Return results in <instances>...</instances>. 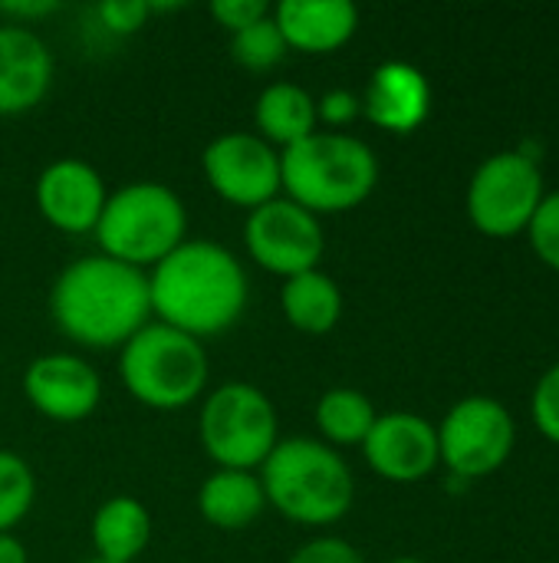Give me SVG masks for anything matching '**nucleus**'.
Segmentation results:
<instances>
[{
  "label": "nucleus",
  "instance_id": "obj_1",
  "mask_svg": "<svg viewBox=\"0 0 559 563\" xmlns=\"http://www.w3.org/2000/svg\"><path fill=\"white\" fill-rule=\"evenodd\" d=\"M148 294L152 313L161 323L204 340L244 317L250 284L234 251L217 241L185 238L148 271Z\"/></svg>",
  "mask_w": 559,
  "mask_h": 563
},
{
  "label": "nucleus",
  "instance_id": "obj_2",
  "mask_svg": "<svg viewBox=\"0 0 559 563\" xmlns=\"http://www.w3.org/2000/svg\"><path fill=\"white\" fill-rule=\"evenodd\" d=\"M49 313L69 340L122 350L152 317L148 274L105 254L76 257L53 280Z\"/></svg>",
  "mask_w": 559,
  "mask_h": 563
},
{
  "label": "nucleus",
  "instance_id": "obj_3",
  "mask_svg": "<svg viewBox=\"0 0 559 563\" xmlns=\"http://www.w3.org/2000/svg\"><path fill=\"white\" fill-rule=\"evenodd\" d=\"M257 475L264 482L267 505L306 528L336 525L349 515L356 498L349 462L339 449L310 435L280 439Z\"/></svg>",
  "mask_w": 559,
  "mask_h": 563
},
{
  "label": "nucleus",
  "instance_id": "obj_4",
  "mask_svg": "<svg viewBox=\"0 0 559 563\" xmlns=\"http://www.w3.org/2000/svg\"><path fill=\"white\" fill-rule=\"evenodd\" d=\"M280 178L287 198L316 218L339 214L376 191L379 158L359 135L316 129L297 145L280 148Z\"/></svg>",
  "mask_w": 559,
  "mask_h": 563
},
{
  "label": "nucleus",
  "instance_id": "obj_5",
  "mask_svg": "<svg viewBox=\"0 0 559 563\" xmlns=\"http://www.w3.org/2000/svg\"><path fill=\"white\" fill-rule=\"evenodd\" d=\"M92 234L99 254L145 271L188 238V211L175 188L161 181H128L109 191Z\"/></svg>",
  "mask_w": 559,
  "mask_h": 563
},
{
  "label": "nucleus",
  "instance_id": "obj_6",
  "mask_svg": "<svg viewBox=\"0 0 559 563\" xmlns=\"http://www.w3.org/2000/svg\"><path fill=\"white\" fill-rule=\"evenodd\" d=\"M208 350L201 340L148 320L122 350L119 376L132 399L148 409H185L208 389Z\"/></svg>",
  "mask_w": 559,
  "mask_h": 563
},
{
  "label": "nucleus",
  "instance_id": "obj_7",
  "mask_svg": "<svg viewBox=\"0 0 559 563\" xmlns=\"http://www.w3.org/2000/svg\"><path fill=\"white\" fill-rule=\"evenodd\" d=\"M201 449L217 468L257 472L280 442L270 396L250 383H224L204 396L198 416Z\"/></svg>",
  "mask_w": 559,
  "mask_h": 563
},
{
  "label": "nucleus",
  "instance_id": "obj_8",
  "mask_svg": "<svg viewBox=\"0 0 559 563\" xmlns=\"http://www.w3.org/2000/svg\"><path fill=\"white\" fill-rule=\"evenodd\" d=\"M540 162L521 155L517 148L494 152L471 175L465 208L471 224L488 238H517L530 228L544 201Z\"/></svg>",
  "mask_w": 559,
  "mask_h": 563
},
{
  "label": "nucleus",
  "instance_id": "obj_9",
  "mask_svg": "<svg viewBox=\"0 0 559 563\" xmlns=\"http://www.w3.org/2000/svg\"><path fill=\"white\" fill-rule=\"evenodd\" d=\"M438 429V459L458 482L494 475L517 445V426L504 402L491 396H465Z\"/></svg>",
  "mask_w": 559,
  "mask_h": 563
},
{
  "label": "nucleus",
  "instance_id": "obj_10",
  "mask_svg": "<svg viewBox=\"0 0 559 563\" xmlns=\"http://www.w3.org/2000/svg\"><path fill=\"white\" fill-rule=\"evenodd\" d=\"M244 244H247V254L264 271L280 274L287 280V277L320 267L323 251H326V234L313 211H306L303 205L283 195L247 214Z\"/></svg>",
  "mask_w": 559,
  "mask_h": 563
},
{
  "label": "nucleus",
  "instance_id": "obj_11",
  "mask_svg": "<svg viewBox=\"0 0 559 563\" xmlns=\"http://www.w3.org/2000/svg\"><path fill=\"white\" fill-rule=\"evenodd\" d=\"M208 185L231 205L247 211L280 198V152L257 132H224L201 155Z\"/></svg>",
  "mask_w": 559,
  "mask_h": 563
},
{
  "label": "nucleus",
  "instance_id": "obj_12",
  "mask_svg": "<svg viewBox=\"0 0 559 563\" xmlns=\"http://www.w3.org/2000/svg\"><path fill=\"white\" fill-rule=\"evenodd\" d=\"M362 455L369 468L395 485H415L438 468V429L418 412H385L372 422Z\"/></svg>",
  "mask_w": 559,
  "mask_h": 563
},
{
  "label": "nucleus",
  "instance_id": "obj_13",
  "mask_svg": "<svg viewBox=\"0 0 559 563\" xmlns=\"http://www.w3.org/2000/svg\"><path fill=\"white\" fill-rule=\"evenodd\" d=\"M23 396L53 422H82L102 399V379L76 353H43L23 373Z\"/></svg>",
  "mask_w": 559,
  "mask_h": 563
},
{
  "label": "nucleus",
  "instance_id": "obj_14",
  "mask_svg": "<svg viewBox=\"0 0 559 563\" xmlns=\"http://www.w3.org/2000/svg\"><path fill=\"white\" fill-rule=\"evenodd\" d=\"M105 198L109 188L102 175L82 158H56L36 178L40 214L66 234L96 231Z\"/></svg>",
  "mask_w": 559,
  "mask_h": 563
},
{
  "label": "nucleus",
  "instance_id": "obj_15",
  "mask_svg": "<svg viewBox=\"0 0 559 563\" xmlns=\"http://www.w3.org/2000/svg\"><path fill=\"white\" fill-rule=\"evenodd\" d=\"M53 82V53L26 23L0 26V115H20L43 102Z\"/></svg>",
  "mask_w": 559,
  "mask_h": 563
},
{
  "label": "nucleus",
  "instance_id": "obj_16",
  "mask_svg": "<svg viewBox=\"0 0 559 563\" xmlns=\"http://www.w3.org/2000/svg\"><path fill=\"white\" fill-rule=\"evenodd\" d=\"M362 99V112L372 125L392 132V135H409L415 132L428 112H432V86L428 76L402 59H389L372 69Z\"/></svg>",
  "mask_w": 559,
  "mask_h": 563
},
{
  "label": "nucleus",
  "instance_id": "obj_17",
  "mask_svg": "<svg viewBox=\"0 0 559 563\" xmlns=\"http://www.w3.org/2000/svg\"><path fill=\"white\" fill-rule=\"evenodd\" d=\"M273 20L290 49L333 53L359 30V10L353 0H280Z\"/></svg>",
  "mask_w": 559,
  "mask_h": 563
},
{
  "label": "nucleus",
  "instance_id": "obj_18",
  "mask_svg": "<svg viewBox=\"0 0 559 563\" xmlns=\"http://www.w3.org/2000/svg\"><path fill=\"white\" fill-rule=\"evenodd\" d=\"M264 508L267 495L257 472L217 468L198 492V511L217 531H244L264 515Z\"/></svg>",
  "mask_w": 559,
  "mask_h": 563
},
{
  "label": "nucleus",
  "instance_id": "obj_19",
  "mask_svg": "<svg viewBox=\"0 0 559 563\" xmlns=\"http://www.w3.org/2000/svg\"><path fill=\"white\" fill-rule=\"evenodd\" d=\"M152 541V515L132 495H115L102 501L92 515V548L96 558L112 563H135Z\"/></svg>",
  "mask_w": 559,
  "mask_h": 563
},
{
  "label": "nucleus",
  "instance_id": "obj_20",
  "mask_svg": "<svg viewBox=\"0 0 559 563\" xmlns=\"http://www.w3.org/2000/svg\"><path fill=\"white\" fill-rule=\"evenodd\" d=\"M316 122V99L297 82H270L260 89L254 102L257 135L267 139L273 148H290L300 139L313 135Z\"/></svg>",
  "mask_w": 559,
  "mask_h": 563
},
{
  "label": "nucleus",
  "instance_id": "obj_21",
  "mask_svg": "<svg viewBox=\"0 0 559 563\" xmlns=\"http://www.w3.org/2000/svg\"><path fill=\"white\" fill-rule=\"evenodd\" d=\"M280 310L290 327L303 333H329L343 317V290L339 284L316 271H303L297 277H287L280 287Z\"/></svg>",
  "mask_w": 559,
  "mask_h": 563
},
{
  "label": "nucleus",
  "instance_id": "obj_22",
  "mask_svg": "<svg viewBox=\"0 0 559 563\" xmlns=\"http://www.w3.org/2000/svg\"><path fill=\"white\" fill-rule=\"evenodd\" d=\"M379 419L372 399L359 389L336 386L326 389L316 402V426L326 445H362L372 422Z\"/></svg>",
  "mask_w": 559,
  "mask_h": 563
},
{
  "label": "nucleus",
  "instance_id": "obj_23",
  "mask_svg": "<svg viewBox=\"0 0 559 563\" xmlns=\"http://www.w3.org/2000/svg\"><path fill=\"white\" fill-rule=\"evenodd\" d=\"M36 475L30 462L10 449H0V531H13L33 508Z\"/></svg>",
  "mask_w": 559,
  "mask_h": 563
},
{
  "label": "nucleus",
  "instance_id": "obj_24",
  "mask_svg": "<svg viewBox=\"0 0 559 563\" xmlns=\"http://www.w3.org/2000/svg\"><path fill=\"white\" fill-rule=\"evenodd\" d=\"M287 40L273 20V10L267 16H260L257 23L231 33V53L241 66L247 69H273L283 56H287Z\"/></svg>",
  "mask_w": 559,
  "mask_h": 563
},
{
  "label": "nucleus",
  "instance_id": "obj_25",
  "mask_svg": "<svg viewBox=\"0 0 559 563\" xmlns=\"http://www.w3.org/2000/svg\"><path fill=\"white\" fill-rule=\"evenodd\" d=\"M527 241L534 247V254L559 274V191L544 195L530 228H527Z\"/></svg>",
  "mask_w": 559,
  "mask_h": 563
},
{
  "label": "nucleus",
  "instance_id": "obj_26",
  "mask_svg": "<svg viewBox=\"0 0 559 563\" xmlns=\"http://www.w3.org/2000/svg\"><path fill=\"white\" fill-rule=\"evenodd\" d=\"M530 416L537 432L559 445V363L544 369V376L537 379L530 396Z\"/></svg>",
  "mask_w": 559,
  "mask_h": 563
},
{
  "label": "nucleus",
  "instance_id": "obj_27",
  "mask_svg": "<svg viewBox=\"0 0 559 563\" xmlns=\"http://www.w3.org/2000/svg\"><path fill=\"white\" fill-rule=\"evenodd\" d=\"M96 13L109 33L125 36V33H135L145 26V20L152 16V3L148 0H102L96 7Z\"/></svg>",
  "mask_w": 559,
  "mask_h": 563
},
{
  "label": "nucleus",
  "instance_id": "obj_28",
  "mask_svg": "<svg viewBox=\"0 0 559 563\" xmlns=\"http://www.w3.org/2000/svg\"><path fill=\"white\" fill-rule=\"evenodd\" d=\"M287 563H366V558L343 538H313Z\"/></svg>",
  "mask_w": 559,
  "mask_h": 563
},
{
  "label": "nucleus",
  "instance_id": "obj_29",
  "mask_svg": "<svg viewBox=\"0 0 559 563\" xmlns=\"http://www.w3.org/2000/svg\"><path fill=\"white\" fill-rule=\"evenodd\" d=\"M270 7L264 0H214L211 3V16L227 30V33H237L250 23H257L260 16H267Z\"/></svg>",
  "mask_w": 559,
  "mask_h": 563
},
{
  "label": "nucleus",
  "instance_id": "obj_30",
  "mask_svg": "<svg viewBox=\"0 0 559 563\" xmlns=\"http://www.w3.org/2000/svg\"><path fill=\"white\" fill-rule=\"evenodd\" d=\"M362 112V99L353 89H326L316 99V119H323L326 125L339 129L346 122H353Z\"/></svg>",
  "mask_w": 559,
  "mask_h": 563
},
{
  "label": "nucleus",
  "instance_id": "obj_31",
  "mask_svg": "<svg viewBox=\"0 0 559 563\" xmlns=\"http://www.w3.org/2000/svg\"><path fill=\"white\" fill-rule=\"evenodd\" d=\"M53 10H59V3H56V0H7V3H0V13H3V16H10L13 23H16V20H36V16H46V13H53Z\"/></svg>",
  "mask_w": 559,
  "mask_h": 563
},
{
  "label": "nucleus",
  "instance_id": "obj_32",
  "mask_svg": "<svg viewBox=\"0 0 559 563\" xmlns=\"http://www.w3.org/2000/svg\"><path fill=\"white\" fill-rule=\"evenodd\" d=\"M0 563H30L23 541L13 538L10 531H0Z\"/></svg>",
  "mask_w": 559,
  "mask_h": 563
},
{
  "label": "nucleus",
  "instance_id": "obj_33",
  "mask_svg": "<svg viewBox=\"0 0 559 563\" xmlns=\"http://www.w3.org/2000/svg\"><path fill=\"white\" fill-rule=\"evenodd\" d=\"M389 563H425V561H418V558H395V561H389Z\"/></svg>",
  "mask_w": 559,
  "mask_h": 563
},
{
  "label": "nucleus",
  "instance_id": "obj_34",
  "mask_svg": "<svg viewBox=\"0 0 559 563\" xmlns=\"http://www.w3.org/2000/svg\"><path fill=\"white\" fill-rule=\"evenodd\" d=\"M86 563H112V561H102V558H92V561H86Z\"/></svg>",
  "mask_w": 559,
  "mask_h": 563
}]
</instances>
